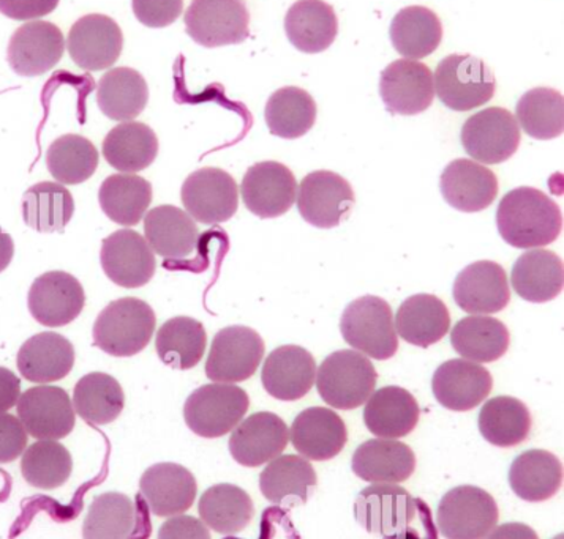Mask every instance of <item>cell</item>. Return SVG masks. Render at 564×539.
<instances>
[{"mask_svg":"<svg viewBox=\"0 0 564 539\" xmlns=\"http://www.w3.org/2000/svg\"><path fill=\"white\" fill-rule=\"evenodd\" d=\"M486 539H540L533 528L527 524L509 522L495 527Z\"/></svg>","mask_w":564,"mask_h":539,"instance_id":"680465c9","label":"cell"},{"mask_svg":"<svg viewBox=\"0 0 564 539\" xmlns=\"http://www.w3.org/2000/svg\"><path fill=\"white\" fill-rule=\"evenodd\" d=\"M285 32L301 53H323L336 42L337 14L325 0H297L286 13Z\"/></svg>","mask_w":564,"mask_h":539,"instance_id":"1f68e13d","label":"cell"},{"mask_svg":"<svg viewBox=\"0 0 564 539\" xmlns=\"http://www.w3.org/2000/svg\"><path fill=\"white\" fill-rule=\"evenodd\" d=\"M531 414L522 400L497 396L487 400L479 414V431L495 447L511 448L529 439Z\"/></svg>","mask_w":564,"mask_h":539,"instance_id":"ee69618b","label":"cell"},{"mask_svg":"<svg viewBox=\"0 0 564 539\" xmlns=\"http://www.w3.org/2000/svg\"><path fill=\"white\" fill-rule=\"evenodd\" d=\"M75 359V348L67 338L43 331L21 345L17 364L25 381L51 384L72 373Z\"/></svg>","mask_w":564,"mask_h":539,"instance_id":"f1b7e54d","label":"cell"},{"mask_svg":"<svg viewBox=\"0 0 564 539\" xmlns=\"http://www.w3.org/2000/svg\"><path fill=\"white\" fill-rule=\"evenodd\" d=\"M240 195L249 211L261 220H272L293 207L297 195L296 177L282 163H257L247 169Z\"/></svg>","mask_w":564,"mask_h":539,"instance_id":"9a60e30c","label":"cell"},{"mask_svg":"<svg viewBox=\"0 0 564 539\" xmlns=\"http://www.w3.org/2000/svg\"><path fill=\"white\" fill-rule=\"evenodd\" d=\"M394 323L397 334L403 341L427 349L442 341L449 331V309L435 295H413L400 305Z\"/></svg>","mask_w":564,"mask_h":539,"instance_id":"d6a6232c","label":"cell"},{"mask_svg":"<svg viewBox=\"0 0 564 539\" xmlns=\"http://www.w3.org/2000/svg\"><path fill=\"white\" fill-rule=\"evenodd\" d=\"M351 468L356 476L367 483L399 484L413 475L416 457L399 440H367L352 454Z\"/></svg>","mask_w":564,"mask_h":539,"instance_id":"f546056e","label":"cell"},{"mask_svg":"<svg viewBox=\"0 0 564 539\" xmlns=\"http://www.w3.org/2000/svg\"><path fill=\"white\" fill-rule=\"evenodd\" d=\"M156 317L151 305L140 298L111 301L94 323V344L118 359H129L148 348L155 333Z\"/></svg>","mask_w":564,"mask_h":539,"instance_id":"3957f363","label":"cell"},{"mask_svg":"<svg viewBox=\"0 0 564 539\" xmlns=\"http://www.w3.org/2000/svg\"><path fill=\"white\" fill-rule=\"evenodd\" d=\"M64 34L48 21H31L21 25L12 35L7 50V61L17 75L25 78L45 75L59 64L64 56Z\"/></svg>","mask_w":564,"mask_h":539,"instance_id":"d6986e66","label":"cell"},{"mask_svg":"<svg viewBox=\"0 0 564 539\" xmlns=\"http://www.w3.org/2000/svg\"><path fill=\"white\" fill-rule=\"evenodd\" d=\"M249 407L246 389L232 384L203 385L185 400L184 418L196 436L218 439L243 420Z\"/></svg>","mask_w":564,"mask_h":539,"instance_id":"52a82bcc","label":"cell"},{"mask_svg":"<svg viewBox=\"0 0 564 539\" xmlns=\"http://www.w3.org/2000/svg\"><path fill=\"white\" fill-rule=\"evenodd\" d=\"M316 371L311 352L301 345H282L265 359L261 382L272 398L291 403L308 395L315 385Z\"/></svg>","mask_w":564,"mask_h":539,"instance_id":"d4e9b609","label":"cell"},{"mask_svg":"<svg viewBox=\"0 0 564 539\" xmlns=\"http://www.w3.org/2000/svg\"><path fill=\"white\" fill-rule=\"evenodd\" d=\"M199 516L210 530L238 535L252 522L254 505L250 495L235 484H216L199 498Z\"/></svg>","mask_w":564,"mask_h":539,"instance_id":"7bdbcfd3","label":"cell"},{"mask_svg":"<svg viewBox=\"0 0 564 539\" xmlns=\"http://www.w3.org/2000/svg\"><path fill=\"white\" fill-rule=\"evenodd\" d=\"M465 152L480 165L508 162L520 145V127L512 112L503 108H487L476 112L462 127Z\"/></svg>","mask_w":564,"mask_h":539,"instance_id":"7c38bea8","label":"cell"},{"mask_svg":"<svg viewBox=\"0 0 564 539\" xmlns=\"http://www.w3.org/2000/svg\"><path fill=\"white\" fill-rule=\"evenodd\" d=\"M149 100L148 82L133 68H112L97 84V105L108 119L132 122Z\"/></svg>","mask_w":564,"mask_h":539,"instance_id":"f35d334b","label":"cell"},{"mask_svg":"<svg viewBox=\"0 0 564 539\" xmlns=\"http://www.w3.org/2000/svg\"><path fill=\"white\" fill-rule=\"evenodd\" d=\"M378 374L369 356L358 351L330 353L316 371V388L327 406L358 409L372 396Z\"/></svg>","mask_w":564,"mask_h":539,"instance_id":"277c9868","label":"cell"},{"mask_svg":"<svg viewBox=\"0 0 564 539\" xmlns=\"http://www.w3.org/2000/svg\"><path fill=\"white\" fill-rule=\"evenodd\" d=\"M14 256V243L12 235L0 229V273L12 264Z\"/></svg>","mask_w":564,"mask_h":539,"instance_id":"91938a15","label":"cell"},{"mask_svg":"<svg viewBox=\"0 0 564 539\" xmlns=\"http://www.w3.org/2000/svg\"><path fill=\"white\" fill-rule=\"evenodd\" d=\"M185 211L206 226L227 223L239 206V188L227 170L202 167L185 178L181 189Z\"/></svg>","mask_w":564,"mask_h":539,"instance_id":"8fae6325","label":"cell"},{"mask_svg":"<svg viewBox=\"0 0 564 539\" xmlns=\"http://www.w3.org/2000/svg\"><path fill=\"white\" fill-rule=\"evenodd\" d=\"M417 400L405 388L384 387L373 392L364 409V422L378 439H402L420 422Z\"/></svg>","mask_w":564,"mask_h":539,"instance_id":"4dcf8cb0","label":"cell"},{"mask_svg":"<svg viewBox=\"0 0 564 539\" xmlns=\"http://www.w3.org/2000/svg\"><path fill=\"white\" fill-rule=\"evenodd\" d=\"M152 185L134 174H112L98 189V202L112 223L137 226L151 207Z\"/></svg>","mask_w":564,"mask_h":539,"instance_id":"60d3db41","label":"cell"},{"mask_svg":"<svg viewBox=\"0 0 564 539\" xmlns=\"http://www.w3.org/2000/svg\"><path fill=\"white\" fill-rule=\"evenodd\" d=\"M264 359V341L249 327L232 326L218 331L210 345L206 375L214 384L249 381Z\"/></svg>","mask_w":564,"mask_h":539,"instance_id":"30bf717a","label":"cell"},{"mask_svg":"<svg viewBox=\"0 0 564 539\" xmlns=\"http://www.w3.org/2000/svg\"><path fill=\"white\" fill-rule=\"evenodd\" d=\"M509 484L517 497L530 504L549 501L562 487V461L549 451H525L512 462Z\"/></svg>","mask_w":564,"mask_h":539,"instance_id":"e575fe53","label":"cell"},{"mask_svg":"<svg viewBox=\"0 0 564 539\" xmlns=\"http://www.w3.org/2000/svg\"><path fill=\"white\" fill-rule=\"evenodd\" d=\"M454 351L475 363H494L508 352L509 330L490 316H468L458 320L451 333Z\"/></svg>","mask_w":564,"mask_h":539,"instance_id":"74e56055","label":"cell"},{"mask_svg":"<svg viewBox=\"0 0 564 539\" xmlns=\"http://www.w3.org/2000/svg\"><path fill=\"white\" fill-rule=\"evenodd\" d=\"M356 520L386 539H436L432 513L397 484H373L355 502Z\"/></svg>","mask_w":564,"mask_h":539,"instance_id":"6da1fadb","label":"cell"},{"mask_svg":"<svg viewBox=\"0 0 564 539\" xmlns=\"http://www.w3.org/2000/svg\"><path fill=\"white\" fill-rule=\"evenodd\" d=\"M344 340L369 359H392L399 349L394 316L383 298L366 295L345 308L340 320Z\"/></svg>","mask_w":564,"mask_h":539,"instance_id":"5b68a950","label":"cell"},{"mask_svg":"<svg viewBox=\"0 0 564 539\" xmlns=\"http://www.w3.org/2000/svg\"><path fill=\"white\" fill-rule=\"evenodd\" d=\"M500 512L487 491L457 486L442 498L436 512L440 534L446 539H486L498 526Z\"/></svg>","mask_w":564,"mask_h":539,"instance_id":"ba28073f","label":"cell"},{"mask_svg":"<svg viewBox=\"0 0 564 539\" xmlns=\"http://www.w3.org/2000/svg\"><path fill=\"white\" fill-rule=\"evenodd\" d=\"M123 407L126 395L112 375L87 374L73 389V409L90 425L104 426L118 420Z\"/></svg>","mask_w":564,"mask_h":539,"instance_id":"bcb514c9","label":"cell"},{"mask_svg":"<svg viewBox=\"0 0 564 539\" xmlns=\"http://www.w3.org/2000/svg\"><path fill=\"white\" fill-rule=\"evenodd\" d=\"M296 202L308 224L318 229L337 228L355 206V193L347 178L330 170H315L301 182Z\"/></svg>","mask_w":564,"mask_h":539,"instance_id":"4fadbf2b","label":"cell"},{"mask_svg":"<svg viewBox=\"0 0 564 539\" xmlns=\"http://www.w3.org/2000/svg\"><path fill=\"white\" fill-rule=\"evenodd\" d=\"M28 440V431L20 418L0 414V464H9L23 457Z\"/></svg>","mask_w":564,"mask_h":539,"instance_id":"db71d44e","label":"cell"},{"mask_svg":"<svg viewBox=\"0 0 564 539\" xmlns=\"http://www.w3.org/2000/svg\"><path fill=\"white\" fill-rule=\"evenodd\" d=\"M17 406L18 418L36 440H61L75 428V409L64 388L40 385L25 389Z\"/></svg>","mask_w":564,"mask_h":539,"instance_id":"2e32d148","label":"cell"},{"mask_svg":"<svg viewBox=\"0 0 564 539\" xmlns=\"http://www.w3.org/2000/svg\"><path fill=\"white\" fill-rule=\"evenodd\" d=\"M381 100L391 114L416 116L435 100L433 73L422 62L399 59L381 73Z\"/></svg>","mask_w":564,"mask_h":539,"instance_id":"44dd1931","label":"cell"},{"mask_svg":"<svg viewBox=\"0 0 564 539\" xmlns=\"http://www.w3.org/2000/svg\"><path fill=\"white\" fill-rule=\"evenodd\" d=\"M433 86L440 101L457 112L489 103L497 92L494 72L469 54H451L440 62L433 75Z\"/></svg>","mask_w":564,"mask_h":539,"instance_id":"8992f818","label":"cell"},{"mask_svg":"<svg viewBox=\"0 0 564 539\" xmlns=\"http://www.w3.org/2000/svg\"><path fill=\"white\" fill-rule=\"evenodd\" d=\"M316 112L311 94L300 87H282L265 103L264 118L274 136L297 140L313 129Z\"/></svg>","mask_w":564,"mask_h":539,"instance_id":"7dc6e473","label":"cell"},{"mask_svg":"<svg viewBox=\"0 0 564 539\" xmlns=\"http://www.w3.org/2000/svg\"><path fill=\"white\" fill-rule=\"evenodd\" d=\"M86 295L82 283L70 273L54 270L32 283L28 306L40 326L57 329L78 319L85 309Z\"/></svg>","mask_w":564,"mask_h":539,"instance_id":"5bb4252c","label":"cell"},{"mask_svg":"<svg viewBox=\"0 0 564 539\" xmlns=\"http://www.w3.org/2000/svg\"><path fill=\"white\" fill-rule=\"evenodd\" d=\"M184 23L193 42L205 47L239 45L250 35L246 0H192Z\"/></svg>","mask_w":564,"mask_h":539,"instance_id":"9c48e42d","label":"cell"},{"mask_svg":"<svg viewBox=\"0 0 564 539\" xmlns=\"http://www.w3.org/2000/svg\"><path fill=\"white\" fill-rule=\"evenodd\" d=\"M511 284L523 300L545 304L562 294L564 267L562 257L549 250H529L517 258Z\"/></svg>","mask_w":564,"mask_h":539,"instance_id":"836d02e7","label":"cell"},{"mask_svg":"<svg viewBox=\"0 0 564 539\" xmlns=\"http://www.w3.org/2000/svg\"><path fill=\"white\" fill-rule=\"evenodd\" d=\"M132 9L145 28L163 29L176 23L184 12V0H132Z\"/></svg>","mask_w":564,"mask_h":539,"instance_id":"f5cc1de1","label":"cell"},{"mask_svg":"<svg viewBox=\"0 0 564 539\" xmlns=\"http://www.w3.org/2000/svg\"><path fill=\"white\" fill-rule=\"evenodd\" d=\"M517 123L534 140H555L564 130V100L562 92L538 87L523 94L517 103Z\"/></svg>","mask_w":564,"mask_h":539,"instance_id":"c3c4849f","label":"cell"},{"mask_svg":"<svg viewBox=\"0 0 564 539\" xmlns=\"http://www.w3.org/2000/svg\"><path fill=\"white\" fill-rule=\"evenodd\" d=\"M100 264L112 283L126 289H138L155 275L154 251L143 235L130 229L112 232L101 242Z\"/></svg>","mask_w":564,"mask_h":539,"instance_id":"e0dca14e","label":"cell"},{"mask_svg":"<svg viewBox=\"0 0 564 539\" xmlns=\"http://www.w3.org/2000/svg\"><path fill=\"white\" fill-rule=\"evenodd\" d=\"M291 443L307 461H329L338 457L348 442L345 421L326 407H311L291 425Z\"/></svg>","mask_w":564,"mask_h":539,"instance_id":"484cf974","label":"cell"},{"mask_svg":"<svg viewBox=\"0 0 564 539\" xmlns=\"http://www.w3.org/2000/svg\"><path fill=\"white\" fill-rule=\"evenodd\" d=\"M316 484L311 462L294 454L275 458L260 475L261 494L274 505L307 504Z\"/></svg>","mask_w":564,"mask_h":539,"instance_id":"d590c367","label":"cell"},{"mask_svg":"<svg viewBox=\"0 0 564 539\" xmlns=\"http://www.w3.org/2000/svg\"><path fill=\"white\" fill-rule=\"evenodd\" d=\"M494 378L482 364L465 359L449 360L433 374L432 389L447 410L468 411L487 399Z\"/></svg>","mask_w":564,"mask_h":539,"instance_id":"603a6c76","label":"cell"},{"mask_svg":"<svg viewBox=\"0 0 564 539\" xmlns=\"http://www.w3.org/2000/svg\"><path fill=\"white\" fill-rule=\"evenodd\" d=\"M21 396V381L9 367L0 366V414L17 406Z\"/></svg>","mask_w":564,"mask_h":539,"instance_id":"6f0895ef","label":"cell"},{"mask_svg":"<svg viewBox=\"0 0 564 539\" xmlns=\"http://www.w3.org/2000/svg\"><path fill=\"white\" fill-rule=\"evenodd\" d=\"M156 539H213L203 520L193 516H174L159 530Z\"/></svg>","mask_w":564,"mask_h":539,"instance_id":"9f6ffc18","label":"cell"},{"mask_svg":"<svg viewBox=\"0 0 564 539\" xmlns=\"http://www.w3.org/2000/svg\"><path fill=\"white\" fill-rule=\"evenodd\" d=\"M443 198L453 209L476 213L492 206L498 195V178L475 160H454L440 182Z\"/></svg>","mask_w":564,"mask_h":539,"instance_id":"4316f807","label":"cell"},{"mask_svg":"<svg viewBox=\"0 0 564 539\" xmlns=\"http://www.w3.org/2000/svg\"><path fill=\"white\" fill-rule=\"evenodd\" d=\"M123 47L119 24L105 14H86L72 25L67 50L76 67L85 72L107 70L118 62Z\"/></svg>","mask_w":564,"mask_h":539,"instance_id":"ac0fdd59","label":"cell"},{"mask_svg":"<svg viewBox=\"0 0 564 539\" xmlns=\"http://www.w3.org/2000/svg\"><path fill=\"white\" fill-rule=\"evenodd\" d=\"M289 442L286 422L272 411H258L232 429L229 453L243 468H260L282 457Z\"/></svg>","mask_w":564,"mask_h":539,"instance_id":"ffe728a7","label":"cell"},{"mask_svg":"<svg viewBox=\"0 0 564 539\" xmlns=\"http://www.w3.org/2000/svg\"><path fill=\"white\" fill-rule=\"evenodd\" d=\"M98 151L87 138L65 134L57 138L46 152V166L61 185H79L96 174Z\"/></svg>","mask_w":564,"mask_h":539,"instance_id":"681fc988","label":"cell"},{"mask_svg":"<svg viewBox=\"0 0 564 539\" xmlns=\"http://www.w3.org/2000/svg\"><path fill=\"white\" fill-rule=\"evenodd\" d=\"M61 0H0V13L14 21H32L48 16Z\"/></svg>","mask_w":564,"mask_h":539,"instance_id":"11a10c76","label":"cell"},{"mask_svg":"<svg viewBox=\"0 0 564 539\" xmlns=\"http://www.w3.org/2000/svg\"><path fill=\"white\" fill-rule=\"evenodd\" d=\"M75 215V200L65 185L40 182L24 193L23 218L29 228L42 234L61 232Z\"/></svg>","mask_w":564,"mask_h":539,"instance_id":"f6af8a7d","label":"cell"},{"mask_svg":"<svg viewBox=\"0 0 564 539\" xmlns=\"http://www.w3.org/2000/svg\"><path fill=\"white\" fill-rule=\"evenodd\" d=\"M159 155V140L151 127L141 122H123L115 127L104 141L108 165L120 173L134 174L148 169Z\"/></svg>","mask_w":564,"mask_h":539,"instance_id":"ab89813d","label":"cell"},{"mask_svg":"<svg viewBox=\"0 0 564 539\" xmlns=\"http://www.w3.org/2000/svg\"><path fill=\"white\" fill-rule=\"evenodd\" d=\"M453 293L458 308L473 316L495 315L511 301L505 268L492 261L475 262L462 270Z\"/></svg>","mask_w":564,"mask_h":539,"instance_id":"7402d4cb","label":"cell"},{"mask_svg":"<svg viewBox=\"0 0 564 539\" xmlns=\"http://www.w3.org/2000/svg\"><path fill=\"white\" fill-rule=\"evenodd\" d=\"M141 495L156 517L180 516L195 504L196 484L191 470L174 462H160L143 473Z\"/></svg>","mask_w":564,"mask_h":539,"instance_id":"cb8c5ba5","label":"cell"},{"mask_svg":"<svg viewBox=\"0 0 564 539\" xmlns=\"http://www.w3.org/2000/svg\"><path fill=\"white\" fill-rule=\"evenodd\" d=\"M145 242L166 261H185L195 253L199 231L187 211L174 206H159L144 217Z\"/></svg>","mask_w":564,"mask_h":539,"instance_id":"83f0119b","label":"cell"},{"mask_svg":"<svg viewBox=\"0 0 564 539\" xmlns=\"http://www.w3.org/2000/svg\"><path fill=\"white\" fill-rule=\"evenodd\" d=\"M137 527L132 498L119 493L97 495L83 524V539H130Z\"/></svg>","mask_w":564,"mask_h":539,"instance_id":"f907efd6","label":"cell"},{"mask_svg":"<svg viewBox=\"0 0 564 539\" xmlns=\"http://www.w3.org/2000/svg\"><path fill=\"white\" fill-rule=\"evenodd\" d=\"M389 35L403 59L421 61L438 50L443 24L427 7L411 6L395 14Z\"/></svg>","mask_w":564,"mask_h":539,"instance_id":"8d00e7d4","label":"cell"},{"mask_svg":"<svg viewBox=\"0 0 564 539\" xmlns=\"http://www.w3.org/2000/svg\"><path fill=\"white\" fill-rule=\"evenodd\" d=\"M70 451L56 440H39L28 448L21 459V473L25 483L36 490L51 491L64 486L70 479Z\"/></svg>","mask_w":564,"mask_h":539,"instance_id":"816d5d0a","label":"cell"},{"mask_svg":"<svg viewBox=\"0 0 564 539\" xmlns=\"http://www.w3.org/2000/svg\"><path fill=\"white\" fill-rule=\"evenodd\" d=\"M206 345L205 326L193 317H173L156 331V355L173 370L195 367L205 356Z\"/></svg>","mask_w":564,"mask_h":539,"instance_id":"b9f144b4","label":"cell"},{"mask_svg":"<svg viewBox=\"0 0 564 539\" xmlns=\"http://www.w3.org/2000/svg\"><path fill=\"white\" fill-rule=\"evenodd\" d=\"M498 232L508 245L536 250L551 245L563 231V215L555 200L536 188L512 189L497 211Z\"/></svg>","mask_w":564,"mask_h":539,"instance_id":"7a4b0ae2","label":"cell"}]
</instances>
